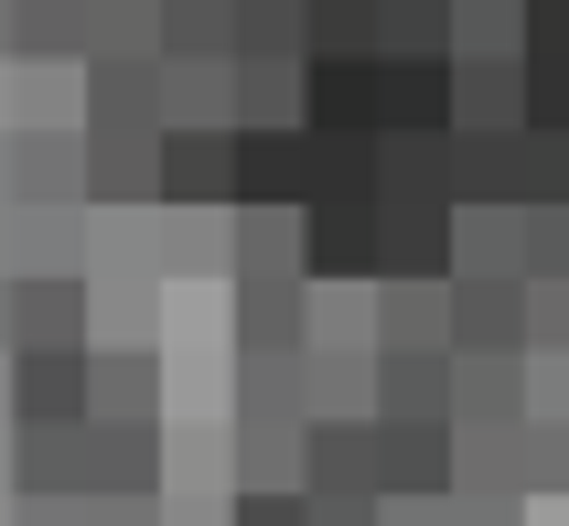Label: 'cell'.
Instances as JSON below:
<instances>
[{
	"label": "cell",
	"mask_w": 569,
	"mask_h": 526,
	"mask_svg": "<svg viewBox=\"0 0 569 526\" xmlns=\"http://www.w3.org/2000/svg\"><path fill=\"white\" fill-rule=\"evenodd\" d=\"M87 269H11V355H87Z\"/></svg>",
	"instance_id": "cell-1"
},
{
	"label": "cell",
	"mask_w": 569,
	"mask_h": 526,
	"mask_svg": "<svg viewBox=\"0 0 569 526\" xmlns=\"http://www.w3.org/2000/svg\"><path fill=\"white\" fill-rule=\"evenodd\" d=\"M451 355H527V279L451 269Z\"/></svg>",
	"instance_id": "cell-2"
},
{
	"label": "cell",
	"mask_w": 569,
	"mask_h": 526,
	"mask_svg": "<svg viewBox=\"0 0 569 526\" xmlns=\"http://www.w3.org/2000/svg\"><path fill=\"white\" fill-rule=\"evenodd\" d=\"M301 279H377V193L301 205Z\"/></svg>",
	"instance_id": "cell-3"
},
{
	"label": "cell",
	"mask_w": 569,
	"mask_h": 526,
	"mask_svg": "<svg viewBox=\"0 0 569 526\" xmlns=\"http://www.w3.org/2000/svg\"><path fill=\"white\" fill-rule=\"evenodd\" d=\"M161 205L237 216V129H161Z\"/></svg>",
	"instance_id": "cell-4"
},
{
	"label": "cell",
	"mask_w": 569,
	"mask_h": 526,
	"mask_svg": "<svg viewBox=\"0 0 569 526\" xmlns=\"http://www.w3.org/2000/svg\"><path fill=\"white\" fill-rule=\"evenodd\" d=\"M451 495V430L441 419H377V505H441Z\"/></svg>",
	"instance_id": "cell-5"
},
{
	"label": "cell",
	"mask_w": 569,
	"mask_h": 526,
	"mask_svg": "<svg viewBox=\"0 0 569 526\" xmlns=\"http://www.w3.org/2000/svg\"><path fill=\"white\" fill-rule=\"evenodd\" d=\"M377 355H451V279H366Z\"/></svg>",
	"instance_id": "cell-6"
},
{
	"label": "cell",
	"mask_w": 569,
	"mask_h": 526,
	"mask_svg": "<svg viewBox=\"0 0 569 526\" xmlns=\"http://www.w3.org/2000/svg\"><path fill=\"white\" fill-rule=\"evenodd\" d=\"M451 205H527V129H451Z\"/></svg>",
	"instance_id": "cell-7"
},
{
	"label": "cell",
	"mask_w": 569,
	"mask_h": 526,
	"mask_svg": "<svg viewBox=\"0 0 569 526\" xmlns=\"http://www.w3.org/2000/svg\"><path fill=\"white\" fill-rule=\"evenodd\" d=\"M11 430H87V355H11Z\"/></svg>",
	"instance_id": "cell-8"
},
{
	"label": "cell",
	"mask_w": 569,
	"mask_h": 526,
	"mask_svg": "<svg viewBox=\"0 0 569 526\" xmlns=\"http://www.w3.org/2000/svg\"><path fill=\"white\" fill-rule=\"evenodd\" d=\"M451 430H527V355H451Z\"/></svg>",
	"instance_id": "cell-9"
},
{
	"label": "cell",
	"mask_w": 569,
	"mask_h": 526,
	"mask_svg": "<svg viewBox=\"0 0 569 526\" xmlns=\"http://www.w3.org/2000/svg\"><path fill=\"white\" fill-rule=\"evenodd\" d=\"M11 205H87V129H22L11 140Z\"/></svg>",
	"instance_id": "cell-10"
},
{
	"label": "cell",
	"mask_w": 569,
	"mask_h": 526,
	"mask_svg": "<svg viewBox=\"0 0 569 526\" xmlns=\"http://www.w3.org/2000/svg\"><path fill=\"white\" fill-rule=\"evenodd\" d=\"M301 193H312V140L301 129H237V205L301 216Z\"/></svg>",
	"instance_id": "cell-11"
},
{
	"label": "cell",
	"mask_w": 569,
	"mask_h": 526,
	"mask_svg": "<svg viewBox=\"0 0 569 526\" xmlns=\"http://www.w3.org/2000/svg\"><path fill=\"white\" fill-rule=\"evenodd\" d=\"M87 419H97V430H161V366H151V344H140V355H97V344H87Z\"/></svg>",
	"instance_id": "cell-12"
},
{
	"label": "cell",
	"mask_w": 569,
	"mask_h": 526,
	"mask_svg": "<svg viewBox=\"0 0 569 526\" xmlns=\"http://www.w3.org/2000/svg\"><path fill=\"white\" fill-rule=\"evenodd\" d=\"M301 495H377V419H312L301 430Z\"/></svg>",
	"instance_id": "cell-13"
},
{
	"label": "cell",
	"mask_w": 569,
	"mask_h": 526,
	"mask_svg": "<svg viewBox=\"0 0 569 526\" xmlns=\"http://www.w3.org/2000/svg\"><path fill=\"white\" fill-rule=\"evenodd\" d=\"M366 408L377 419H441L451 430V355H366Z\"/></svg>",
	"instance_id": "cell-14"
},
{
	"label": "cell",
	"mask_w": 569,
	"mask_h": 526,
	"mask_svg": "<svg viewBox=\"0 0 569 526\" xmlns=\"http://www.w3.org/2000/svg\"><path fill=\"white\" fill-rule=\"evenodd\" d=\"M226 290H237L248 366H290V355H301V279H226Z\"/></svg>",
	"instance_id": "cell-15"
},
{
	"label": "cell",
	"mask_w": 569,
	"mask_h": 526,
	"mask_svg": "<svg viewBox=\"0 0 569 526\" xmlns=\"http://www.w3.org/2000/svg\"><path fill=\"white\" fill-rule=\"evenodd\" d=\"M11 64H87V0H11Z\"/></svg>",
	"instance_id": "cell-16"
},
{
	"label": "cell",
	"mask_w": 569,
	"mask_h": 526,
	"mask_svg": "<svg viewBox=\"0 0 569 526\" xmlns=\"http://www.w3.org/2000/svg\"><path fill=\"white\" fill-rule=\"evenodd\" d=\"M11 495H87V430H11Z\"/></svg>",
	"instance_id": "cell-17"
},
{
	"label": "cell",
	"mask_w": 569,
	"mask_h": 526,
	"mask_svg": "<svg viewBox=\"0 0 569 526\" xmlns=\"http://www.w3.org/2000/svg\"><path fill=\"white\" fill-rule=\"evenodd\" d=\"M527 495H451V526H527Z\"/></svg>",
	"instance_id": "cell-18"
},
{
	"label": "cell",
	"mask_w": 569,
	"mask_h": 526,
	"mask_svg": "<svg viewBox=\"0 0 569 526\" xmlns=\"http://www.w3.org/2000/svg\"><path fill=\"white\" fill-rule=\"evenodd\" d=\"M237 526H301V495H237Z\"/></svg>",
	"instance_id": "cell-19"
}]
</instances>
